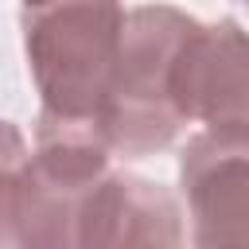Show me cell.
<instances>
[{
  "label": "cell",
  "instance_id": "1",
  "mask_svg": "<svg viewBox=\"0 0 249 249\" xmlns=\"http://www.w3.org/2000/svg\"><path fill=\"white\" fill-rule=\"evenodd\" d=\"M19 27H23L31 82L39 89V117L101 128V113L121 54L124 8L35 4V8H19Z\"/></svg>",
  "mask_w": 249,
  "mask_h": 249
},
{
  "label": "cell",
  "instance_id": "4",
  "mask_svg": "<svg viewBox=\"0 0 249 249\" xmlns=\"http://www.w3.org/2000/svg\"><path fill=\"white\" fill-rule=\"evenodd\" d=\"M171 97L183 121L206 128H249V54L233 19L195 23L171 74Z\"/></svg>",
  "mask_w": 249,
  "mask_h": 249
},
{
  "label": "cell",
  "instance_id": "2",
  "mask_svg": "<svg viewBox=\"0 0 249 249\" xmlns=\"http://www.w3.org/2000/svg\"><path fill=\"white\" fill-rule=\"evenodd\" d=\"M195 23L171 4L124 8L117 74L101 113V136L113 156L163 152L187 128L171 97V74Z\"/></svg>",
  "mask_w": 249,
  "mask_h": 249
},
{
  "label": "cell",
  "instance_id": "6",
  "mask_svg": "<svg viewBox=\"0 0 249 249\" xmlns=\"http://www.w3.org/2000/svg\"><path fill=\"white\" fill-rule=\"evenodd\" d=\"M27 160L23 132L0 117V249H31L19 206V167Z\"/></svg>",
  "mask_w": 249,
  "mask_h": 249
},
{
  "label": "cell",
  "instance_id": "5",
  "mask_svg": "<svg viewBox=\"0 0 249 249\" xmlns=\"http://www.w3.org/2000/svg\"><path fill=\"white\" fill-rule=\"evenodd\" d=\"M82 249H187L183 210L163 183L109 171L89 198Z\"/></svg>",
  "mask_w": 249,
  "mask_h": 249
},
{
  "label": "cell",
  "instance_id": "3",
  "mask_svg": "<svg viewBox=\"0 0 249 249\" xmlns=\"http://www.w3.org/2000/svg\"><path fill=\"white\" fill-rule=\"evenodd\" d=\"M191 249H249V128H202L179 156Z\"/></svg>",
  "mask_w": 249,
  "mask_h": 249
}]
</instances>
